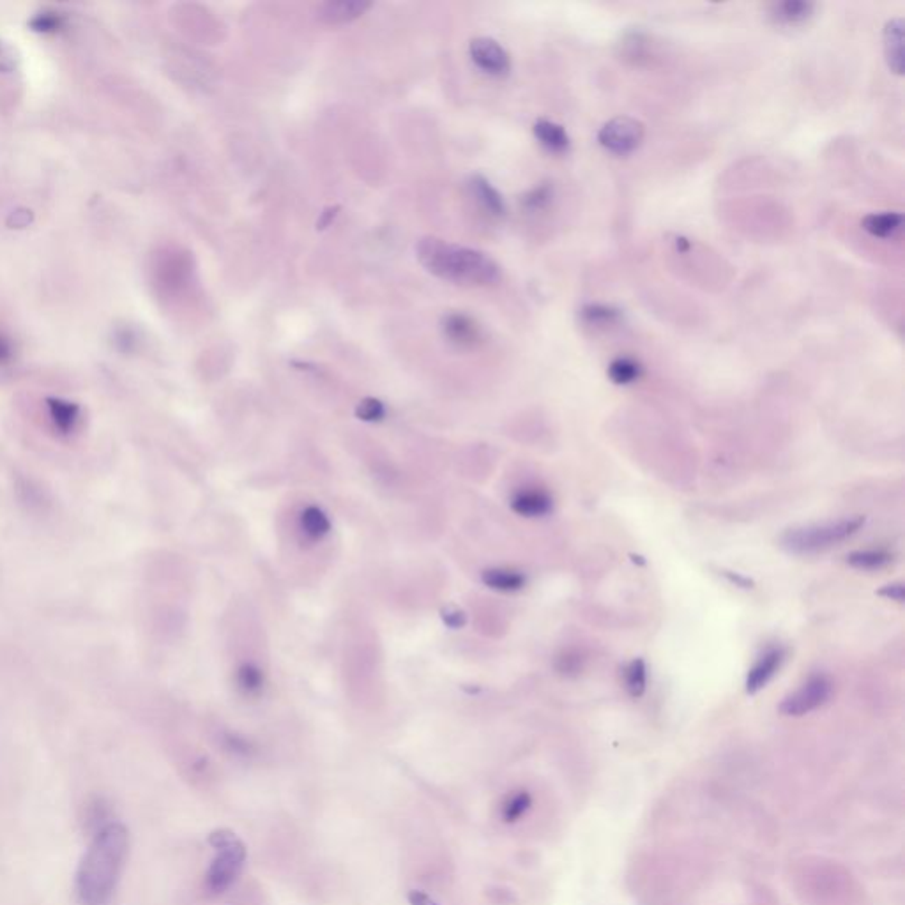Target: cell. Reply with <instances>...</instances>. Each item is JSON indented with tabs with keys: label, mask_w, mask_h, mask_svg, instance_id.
I'll return each instance as SVG.
<instances>
[{
	"label": "cell",
	"mask_w": 905,
	"mask_h": 905,
	"mask_svg": "<svg viewBox=\"0 0 905 905\" xmlns=\"http://www.w3.org/2000/svg\"><path fill=\"white\" fill-rule=\"evenodd\" d=\"M130 851L128 829L108 822L97 829L77 872V895L84 905H106L121 881Z\"/></svg>",
	"instance_id": "obj_1"
},
{
	"label": "cell",
	"mask_w": 905,
	"mask_h": 905,
	"mask_svg": "<svg viewBox=\"0 0 905 905\" xmlns=\"http://www.w3.org/2000/svg\"><path fill=\"white\" fill-rule=\"evenodd\" d=\"M419 264L434 276L463 287H487L498 283L500 270L487 253L425 237L416 246Z\"/></svg>",
	"instance_id": "obj_2"
},
{
	"label": "cell",
	"mask_w": 905,
	"mask_h": 905,
	"mask_svg": "<svg viewBox=\"0 0 905 905\" xmlns=\"http://www.w3.org/2000/svg\"><path fill=\"white\" fill-rule=\"evenodd\" d=\"M864 524V518H844L838 522H826L805 527H794L783 533L780 544L796 555H810L822 550H829L835 544L846 542L855 536Z\"/></svg>",
	"instance_id": "obj_3"
},
{
	"label": "cell",
	"mask_w": 905,
	"mask_h": 905,
	"mask_svg": "<svg viewBox=\"0 0 905 905\" xmlns=\"http://www.w3.org/2000/svg\"><path fill=\"white\" fill-rule=\"evenodd\" d=\"M213 846L220 851L215 863L207 873V886L215 893H224L226 888L237 879L242 861H244V847L232 833H215L211 836Z\"/></svg>",
	"instance_id": "obj_4"
},
{
	"label": "cell",
	"mask_w": 905,
	"mask_h": 905,
	"mask_svg": "<svg viewBox=\"0 0 905 905\" xmlns=\"http://www.w3.org/2000/svg\"><path fill=\"white\" fill-rule=\"evenodd\" d=\"M644 124L634 117L623 115L605 123L598 132L599 145L616 156H628L635 152L644 140Z\"/></svg>",
	"instance_id": "obj_5"
},
{
	"label": "cell",
	"mask_w": 905,
	"mask_h": 905,
	"mask_svg": "<svg viewBox=\"0 0 905 905\" xmlns=\"http://www.w3.org/2000/svg\"><path fill=\"white\" fill-rule=\"evenodd\" d=\"M831 697V681L826 676H812L801 688L783 699L780 711L785 717H803L820 708Z\"/></svg>",
	"instance_id": "obj_6"
},
{
	"label": "cell",
	"mask_w": 905,
	"mask_h": 905,
	"mask_svg": "<svg viewBox=\"0 0 905 905\" xmlns=\"http://www.w3.org/2000/svg\"><path fill=\"white\" fill-rule=\"evenodd\" d=\"M469 53L472 62L490 77H506L511 71V59L507 51L492 38L472 40Z\"/></svg>",
	"instance_id": "obj_7"
},
{
	"label": "cell",
	"mask_w": 905,
	"mask_h": 905,
	"mask_svg": "<svg viewBox=\"0 0 905 905\" xmlns=\"http://www.w3.org/2000/svg\"><path fill=\"white\" fill-rule=\"evenodd\" d=\"M443 331L448 342L460 349H472L483 340L481 325L469 315L452 312L443 320Z\"/></svg>",
	"instance_id": "obj_8"
},
{
	"label": "cell",
	"mask_w": 905,
	"mask_h": 905,
	"mask_svg": "<svg viewBox=\"0 0 905 905\" xmlns=\"http://www.w3.org/2000/svg\"><path fill=\"white\" fill-rule=\"evenodd\" d=\"M815 13L814 2L807 0H785L771 4L768 16L774 25L780 27H798L812 20Z\"/></svg>",
	"instance_id": "obj_9"
},
{
	"label": "cell",
	"mask_w": 905,
	"mask_h": 905,
	"mask_svg": "<svg viewBox=\"0 0 905 905\" xmlns=\"http://www.w3.org/2000/svg\"><path fill=\"white\" fill-rule=\"evenodd\" d=\"M370 7L371 4L362 0H329L318 5L317 16L324 23L342 25L358 20Z\"/></svg>",
	"instance_id": "obj_10"
},
{
	"label": "cell",
	"mask_w": 905,
	"mask_h": 905,
	"mask_svg": "<svg viewBox=\"0 0 905 905\" xmlns=\"http://www.w3.org/2000/svg\"><path fill=\"white\" fill-rule=\"evenodd\" d=\"M884 55L895 75H904V20L891 18L884 27Z\"/></svg>",
	"instance_id": "obj_11"
},
{
	"label": "cell",
	"mask_w": 905,
	"mask_h": 905,
	"mask_svg": "<svg viewBox=\"0 0 905 905\" xmlns=\"http://www.w3.org/2000/svg\"><path fill=\"white\" fill-rule=\"evenodd\" d=\"M783 662V651L778 649V647H772L770 651H766L759 662L750 669L748 676H746V691L748 693H757L759 690H763L771 679L774 678V674L778 672L780 665Z\"/></svg>",
	"instance_id": "obj_12"
},
{
	"label": "cell",
	"mask_w": 905,
	"mask_h": 905,
	"mask_svg": "<svg viewBox=\"0 0 905 905\" xmlns=\"http://www.w3.org/2000/svg\"><path fill=\"white\" fill-rule=\"evenodd\" d=\"M533 133L540 145L552 154H568L571 149V138L568 132L553 121L538 119L533 126Z\"/></svg>",
	"instance_id": "obj_13"
},
{
	"label": "cell",
	"mask_w": 905,
	"mask_h": 905,
	"mask_svg": "<svg viewBox=\"0 0 905 905\" xmlns=\"http://www.w3.org/2000/svg\"><path fill=\"white\" fill-rule=\"evenodd\" d=\"M469 187L487 215L494 218H502L506 215V204L502 195L485 178L481 176L471 178Z\"/></svg>",
	"instance_id": "obj_14"
},
{
	"label": "cell",
	"mask_w": 905,
	"mask_h": 905,
	"mask_svg": "<svg viewBox=\"0 0 905 905\" xmlns=\"http://www.w3.org/2000/svg\"><path fill=\"white\" fill-rule=\"evenodd\" d=\"M511 507L516 515L526 518H538L550 513L552 498L542 490H520L511 498Z\"/></svg>",
	"instance_id": "obj_15"
},
{
	"label": "cell",
	"mask_w": 905,
	"mask_h": 905,
	"mask_svg": "<svg viewBox=\"0 0 905 905\" xmlns=\"http://www.w3.org/2000/svg\"><path fill=\"white\" fill-rule=\"evenodd\" d=\"M861 226L872 237L888 239L902 230L904 216L900 213H873L863 218Z\"/></svg>",
	"instance_id": "obj_16"
},
{
	"label": "cell",
	"mask_w": 905,
	"mask_h": 905,
	"mask_svg": "<svg viewBox=\"0 0 905 905\" xmlns=\"http://www.w3.org/2000/svg\"><path fill=\"white\" fill-rule=\"evenodd\" d=\"M580 320L592 329H608L623 320V312L610 305L590 303L580 310Z\"/></svg>",
	"instance_id": "obj_17"
},
{
	"label": "cell",
	"mask_w": 905,
	"mask_h": 905,
	"mask_svg": "<svg viewBox=\"0 0 905 905\" xmlns=\"http://www.w3.org/2000/svg\"><path fill=\"white\" fill-rule=\"evenodd\" d=\"M46 406H48V412H50L53 425L62 434H68L75 428V425L80 417V408L77 404L62 400V398H48Z\"/></svg>",
	"instance_id": "obj_18"
},
{
	"label": "cell",
	"mask_w": 905,
	"mask_h": 905,
	"mask_svg": "<svg viewBox=\"0 0 905 905\" xmlns=\"http://www.w3.org/2000/svg\"><path fill=\"white\" fill-rule=\"evenodd\" d=\"M483 582L498 592H516L526 586V577L515 570L494 568L483 573Z\"/></svg>",
	"instance_id": "obj_19"
},
{
	"label": "cell",
	"mask_w": 905,
	"mask_h": 905,
	"mask_svg": "<svg viewBox=\"0 0 905 905\" xmlns=\"http://www.w3.org/2000/svg\"><path fill=\"white\" fill-rule=\"evenodd\" d=\"M608 379L617 384V386H628V384H634L636 382L642 373H644V368L642 364L634 360V358H628V356H621L617 360L608 364Z\"/></svg>",
	"instance_id": "obj_20"
},
{
	"label": "cell",
	"mask_w": 905,
	"mask_h": 905,
	"mask_svg": "<svg viewBox=\"0 0 905 905\" xmlns=\"http://www.w3.org/2000/svg\"><path fill=\"white\" fill-rule=\"evenodd\" d=\"M235 682L241 693L246 697H255L261 695L266 684V676L261 667L253 663H242L237 672H235Z\"/></svg>",
	"instance_id": "obj_21"
},
{
	"label": "cell",
	"mask_w": 905,
	"mask_h": 905,
	"mask_svg": "<svg viewBox=\"0 0 905 905\" xmlns=\"http://www.w3.org/2000/svg\"><path fill=\"white\" fill-rule=\"evenodd\" d=\"M301 529L308 538L320 540L329 533L331 522L320 507L310 506L301 513Z\"/></svg>",
	"instance_id": "obj_22"
},
{
	"label": "cell",
	"mask_w": 905,
	"mask_h": 905,
	"mask_svg": "<svg viewBox=\"0 0 905 905\" xmlns=\"http://www.w3.org/2000/svg\"><path fill=\"white\" fill-rule=\"evenodd\" d=\"M891 559H893V555L884 550H858V552H853L847 555V562L853 568L864 570V571L884 568L886 564L891 562Z\"/></svg>",
	"instance_id": "obj_23"
},
{
	"label": "cell",
	"mask_w": 905,
	"mask_h": 905,
	"mask_svg": "<svg viewBox=\"0 0 905 905\" xmlns=\"http://www.w3.org/2000/svg\"><path fill=\"white\" fill-rule=\"evenodd\" d=\"M553 198V186L550 182H544L531 191H527L522 198V206L527 211H542Z\"/></svg>",
	"instance_id": "obj_24"
},
{
	"label": "cell",
	"mask_w": 905,
	"mask_h": 905,
	"mask_svg": "<svg viewBox=\"0 0 905 905\" xmlns=\"http://www.w3.org/2000/svg\"><path fill=\"white\" fill-rule=\"evenodd\" d=\"M647 669L642 660H634L626 669V688L632 697H640L645 691Z\"/></svg>",
	"instance_id": "obj_25"
},
{
	"label": "cell",
	"mask_w": 905,
	"mask_h": 905,
	"mask_svg": "<svg viewBox=\"0 0 905 905\" xmlns=\"http://www.w3.org/2000/svg\"><path fill=\"white\" fill-rule=\"evenodd\" d=\"M66 20L60 13H55V11H45V13H40L32 18L31 22V27L36 31V32H43V34H51V32H57L64 27Z\"/></svg>",
	"instance_id": "obj_26"
},
{
	"label": "cell",
	"mask_w": 905,
	"mask_h": 905,
	"mask_svg": "<svg viewBox=\"0 0 905 905\" xmlns=\"http://www.w3.org/2000/svg\"><path fill=\"white\" fill-rule=\"evenodd\" d=\"M358 416L362 417L364 421H377L384 416V406L379 402V400H373V398H366L362 400L358 407Z\"/></svg>",
	"instance_id": "obj_27"
},
{
	"label": "cell",
	"mask_w": 905,
	"mask_h": 905,
	"mask_svg": "<svg viewBox=\"0 0 905 905\" xmlns=\"http://www.w3.org/2000/svg\"><path fill=\"white\" fill-rule=\"evenodd\" d=\"M529 801H527V796H516L509 801V805L506 807V817L507 818H516L520 817V814L527 809Z\"/></svg>",
	"instance_id": "obj_28"
},
{
	"label": "cell",
	"mask_w": 905,
	"mask_h": 905,
	"mask_svg": "<svg viewBox=\"0 0 905 905\" xmlns=\"http://www.w3.org/2000/svg\"><path fill=\"white\" fill-rule=\"evenodd\" d=\"M879 594H881V596H886V598H890V599H893V601L902 603L905 598L904 584H890V586H884V588L879 590Z\"/></svg>",
	"instance_id": "obj_29"
},
{
	"label": "cell",
	"mask_w": 905,
	"mask_h": 905,
	"mask_svg": "<svg viewBox=\"0 0 905 905\" xmlns=\"http://www.w3.org/2000/svg\"><path fill=\"white\" fill-rule=\"evenodd\" d=\"M13 360V343L11 340L0 333V364H5Z\"/></svg>",
	"instance_id": "obj_30"
},
{
	"label": "cell",
	"mask_w": 905,
	"mask_h": 905,
	"mask_svg": "<svg viewBox=\"0 0 905 905\" xmlns=\"http://www.w3.org/2000/svg\"><path fill=\"white\" fill-rule=\"evenodd\" d=\"M334 216H336V209H329V211H325V213H324V218L320 220L318 226H320V228H325V226L331 224V220H333Z\"/></svg>",
	"instance_id": "obj_31"
}]
</instances>
